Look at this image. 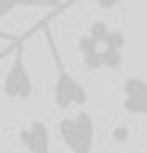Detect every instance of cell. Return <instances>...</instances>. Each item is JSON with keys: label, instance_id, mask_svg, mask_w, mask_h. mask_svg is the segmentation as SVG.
I'll use <instances>...</instances> for the list:
<instances>
[{"label": "cell", "instance_id": "obj_1", "mask_svg": "<svg viewBox=\"0 0 147 153\" xmlns=\"http://www.w3.org/2000/svg\"><path fill=\"white\" fill-rule=\"evenodd\" d=\"M45 45L51 51V62H54V88H51V99H54V108L68 111V108H85L88 105V88L82 85L76 76L68 71L65 60H62V51L57 45L54 34H45Z\"/></svg>", "mask_w": 147, "mask_h": 153}, {"label": "cell", "instance_id": "obj_2", "mask_svg": "<svg viewBox=\"0 0 147 153\" xmlns=\"http://www.w3.org/2000/svg\"><path fill=\"white\" fill-rule=\"evenodd\" d=\"M31 31L34 28H28L23 37H17L14 40V48H11V65H9V71H6V76L0 79V94H3L6 99H17V102H26V99H31L34 97V79H31V74H28V68H26V40L31 37Z\"/></svg>", "mask_w": 147, "mask_h": 153}, {"label": "cell", "instance_id": "obj_3", "mask_svg": "<svg viewBox=\"0 0 147 153\" xmlns=\"http://www.w3.org/2000/svg\"><path fill=\"white\" fill-rule=\"evenodd\" d=\"M57 133H60L62 145L71 153H93V142H96V119L79 108L74 116H62L57 122Z\"/></svg>", "mask_w": 147, "mask_h": 153}, {"label": "cell", "instance_id": "obj_4", "mask_svg": "<svg viewBox=\"0 0 147 153\" xmlns=\"http://www.w3.org/2000/svg\"><path fill=\"white\" fill-rule=\"evenodd\" d=\"M74 0H68V3H57V0H0V20L6 14H11V11H17V9H48V11H57L60 14Z\"/></svg>", "mask_w": 147, "mask_h": 153}, {"label": "cell", "instance_id": "obj_5", "mask_svg": "<svg viewBox=\"0 0 147 153\" xmlns=\"http://www.w3.org/2000/svg\"><path fill=\"white\" fill-rule=\"evenodd\" d=\"M79 54H82V65H85L88 71H102V60H99L96 43H93L88 34L79 37Z\"/></svg>", "mask_w": 147, "mask_h": 153}, {"label": "cell", "instance_id": "obj_6", "mask_svg": "<svg viewBox=\"0 0 147 153\" xmlns=\"http://www.w3.org/2000/svg\"><path fill=\"white\" fill-rule=\"evenodd\" d=\"M122 108L130 116H144L147 114V94H133V97H122Z\"/></svg>", "mask_w": 147, "mask_h": 153}, {"label": "cell", "instance_id": "obj_7", "mask_svg": "<svg viewBox=\"0 0 147 153\" xmlns=\"http://www.w3.org/2000/svg\"><path fill=\"white\" fill-rule=\"evenodd\" d=\"M133 94H147L144 76H127V79L122 82V97H133Z\"/></svg>", "mask_w": 147, "mask_h": 153}, {"label": "cell", "instance_id": "obj_8", "mask_svg": "<svg viewBox=\"0 0 147 153\" xmlns=\"http://www.w3.org/2000/svg\"><path fill=\"white\" fill-rule=\"evenodd\" d=\"M99 60H102V68H110V71H116V68H122V51H99Z\"/></svg>", "mask_w": 147, "mask_h": 153}, {"label": "cell", "instance_id": "obj_9", "mask_svg": "<svg viewBox=\"0 0 147 153\" xmlns=\"http://www.w3.org/2000/svg\"><path fill=\"white\" fill-rule=\"evenodd\" d=\"M110 136H113V142H119V145H122V142H127V139H130V131H127L125 125H116Z\"/></svg>", "mask_w": 147, "mask_h": 153}, {"label": "cell", "instance_id": "obj_10", "mask_svg": "<svg viewBox=\"0 0 147 153\" xmlns=\"http://www.w3.org/2000/svg\"><path fill=\"white\" fill-rule=\"evenodd\" d=\"M119 3H125V0H96V6H99L102 11H110V9H116Z\"/></svg>", "mask_w": 147, "mask_h": 153}, {"label": "cell", "instance_id": "obj_11", "mask_svg": "<svg viewBox=\"0 0 147 153\" xmlns=\"http://www.w3.org/2000/svg\"><path fill=\"white\" fill-rule=\"evenodd\" d=\"M11 48H14V43H6V48L0 51V60H9V54H11Z\"/></svg>", "mask_w": 147, "mask_h": 153}, {"label": "cell", "instance_id": "obj_12", "mask_svg": "<svg viewBox=\"0 0 147 153\" xmlns=\"http://www.w3.org/2000/svg\"><path fill=\"white\" fill-rule=\"evenodd\" d=\"M0 40H6V43H11V40H14V37H11L9 31H0Z\"/></svg>", "mask_w": 147, "mask_h": 153}, {"label": "cell", "instance_id": "obj_13", "mask_svg": "<svg viewBox=\"0 0 147 153\" xmlns=\"http://www.w3.org/2000/svg\"><path fill=\"white\" fill-rule=\"evenodd\" d=\"M0 153H3V131H0Z\"/></svg>", "mask_w": 147, "mask_h": 153}]
</instances>
